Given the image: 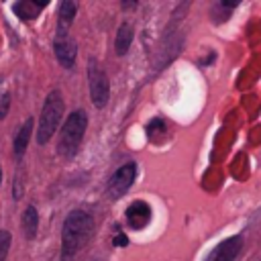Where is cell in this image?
Instances as JSON below:
<instances>
[{"label": "cell", "mask_w": 261, "mask_h": 261, "mask_svg": "<svg viewBox=\"0 0 261 261\" xmlns=\"http://www.w3.org/2000/svg\"><path fill=\"white\" fill-rule=\"evenodd\" d=\"M86 128H88V114L84 110H73L65 118V124L59 135V145H57V151L61 157H73L77 153Z\"/></svg>", "instance_id": "obj_2"}, {"label": "cell", "mask_w": 261, "mask_h": 261, "mask_svg": "<svg viewBox=\"0 0 261 261\" xmlns=\"http://www.w3.org/2000/svg\"><path fill=\"white\" fill-rule=\"evenodd\" d=\"M53 49H55V57L59 59V63L63 67H67V69L73 67L75 55H77V45L69 33H57L55 41H53Z\"/></svg>", "instance_id": "obj_6"}, {"label": "cell", "mask_w": 261, "mask_h": 261, "mask_svg": "<svg viewBox=\"0 0 261 261\" xmlns=\"http://www.w3.org/2000/svg\"><path fill=\"white\" fill-rule=\"evenodd\" d=\"M77 12V4L71 0H63L57 10V33H67Z\"/></svg>", "instance_id": "obj_9"}, {"label": "cell", "mask_w": 261, "mask_h": 261, "mask_svg": "<svg viewBox=\"0 0 261 261\" xmlns=\"http://www.w3.org/2000/svg\"><path fill=\"white\" fill-rule=\"evenodd\" d=\"M163 133H165V122H163L161 118H153V120L147 124V137H149L151 141H157V137L163 135Z\"/></svg>", "instance_id": "obj_14"}, {"label": "cell", "mask_w": 261, "mask_h": 261, "mask_svg": "<svg viewBox=\"0 0 261 261\" xmlns=\"http://www.w3.org/2000/svg\"><path fill=\"white\" fill-rule=\"evenodd\" d=\"M31 135H33V118H27L22 122V126L18 128L16 137H14V155L16 157H22L27 147H29V141H31Z\"/></svg>", "instance_id": "obj_11"}, {"label": "cell", "mask_w": 261, "mask_h": 261, "mask_svg": "<svg viewBox=\"0 0 261 261\" xmlns=\"http://www.w3.org/2000/svg\"><path fill=\"white\" fill-rule=\"evenodd\" d=\"M130 43H133V27H130V22H122L118 27V33H116V39H114L116 55H124L128 51Z\"/></svg>", "instance_id": "obj_12"}, {"label": "cell", "mask_w": 261, "mask_h": 261, "mask_svg": "<svg viewBox=\"0 0 261 261\" xmlns=\"http://www.w3.org/2000/svg\"><path fill=\"white\" fill-rule=\"evenodd\" d=\"M20 226H22V232H24L27 239H35L37 226H39V214H37V208H35V206H29V208L22 212Z\"/></svg>", "instance_id": "obj_13"}, {"label": "cell", "mask_w": 261, "mask_h": 261, "mask_svg": "<svg viewBox=\"0 0 261 261\" xmlns=\"http://www.w3.org/2000/svg\"><path fill=\"white\" fill-rule=\"evenodd\" d=\"M94 234V218L84 210H71L65 216L61 230V259L69 261L80 249L88 245Z\"/></svg>", "instance_id": "obj_1"}, {"label": "cell", "mask_w": 261, "mask_h": 261, "mask_svg": "<svg viewBox=\"0 0 261 261\" xmlns=\"http://www.w3.org/2000/svg\"><path fill=\"white\" fill-rule=\"evenodd\" d=\"M0 184H2V169H0Z\"/></svg>", "instance_id": "obj_18"}, {"label": "cell", "mask_w": 261, "mask_h": 261, "mask_svg": "<svg viewBox=\"0 0 261 261\" xmlns=\"http://www.w3.org/2000/svg\"><path fill=\"white\" fill-rule=\"evenodd\" d=\"M63 110H65V104H63L61 92L59 90L49 92V96L45 98L43 110H41V118H39V130H37V143L39 145L49 143V139L57 130V124L61 122Z\"/></svg>", "instance_id": "obj_3"}, {"label": "cell", "mask_w": 261, "mask_h": 261, "mask_svg": "<svg viewBox=\"0 0 261 261\" xmlns=\"http://www.w3.org/2000/svg\"><path fill=\"white\" fill-rule=\"evenodd\" d=\"M10 232L8 230H0V261H6V255H8V249H10Z\"/></svg>", "instance_id": "obj_15"}, {"label": "cell", "mask_w": 261, "mask_h": 261, "mask_svg": "<svg viewBox=\"0 0 261 261\" xmlns=\"http://www.w3.org/2000/svg\"><path fill=\"white\" fill-rule=\"evenodd\" d=\"M8 108H10V94H8V92H4V94L0 96V120H2V118H6Z\"/></svg>", "instance_id": "obj_16"}, {"label": "cell", "mask_w": 261, "mask_h": 261, "mask_svg": "<svg viewBox=\"0 0 261 261\" xmlns=\"http://www.w3.org/2000/svg\"><path fill=\"white\" fill-rule=\"evenodd\" d=\"M88 84H90L92 104L96 108H104L108 104V98H110V84H108L106 71L94 59H90V65H88Z\"/></svg>", "instance_id": "obj_4"}, {"label": "cell", "mask_w": 261, "mask_h": 261, "mask_svg": "<svg viewBox=\"0 0 261 261\" xmlns=\"http://www.w3.org/2000/svg\"><path fill=\"white\" fill-rule=\"evenodd\" d=\"M151 220V208L147 202L143 200H135L128 208H126V222L133 230H141L149 224Z\"/></svg>", "instance_id": "obj_7"}, {"label": "cell", "mask_w": 261, "mask_h": 261, "mask_svg": "<svg viewBox=\"0 0 261 261\" xmlns=\"http://www.w3.org/2000/svg\"><path fill=\"white\" fill-rule=\"evenodd\" d=\"M45 8V2H31V0H20L12 6L14 14L20 18V20H33L37 18V14Z\"/></svg>", "instance_id": "obj_10"}, {"label": "cell", "mask_w": 261, "mask_h": 261, "mask_svg": "<svg viewBox=\"0 0 261 261\" xmlns=\"http://www.w3.org/2000/svg\"><path fill=\"white\" fill-rule=\"evenodd\" d=\"M114 245H118V247H124V245H126V237H124L122 232H118V237L114 239Z\"/></svg>", "instance_id": "obj_17"}, {"label": "cell", "mask_w": 261, "mask_h": 261, "mask_svg": "<svg viewBox=\"0 0 261 261\" xmlns=\"http://www.w3.org/2000/svg\"><path fill=\"white\" fill-rule=\"evenodd\" d=\"M135 175H137V165L133 161L130 163H124L122 167H118L112 173V177L108 179V196L114 198V200L122 198L130 190V186L135 181Z\"/></svg>", "instance_id": "obj_5"}, {"label": "cell", "mask_w": 261, "mask_h": 261, "mask_svg": "<svg viewBox=\"0 0 261 261\" xmlns=\"http://www.w3.org/2000/svg\"><path fill=\"white\" fill-rule=\"evenodd\" d=\"M241 247H243L241 237H228L220 245H216V249L210 253L208 261H234L237 255L241 253Z\"/></svg>", "instance_id": "obj_8"}]
</instances>
